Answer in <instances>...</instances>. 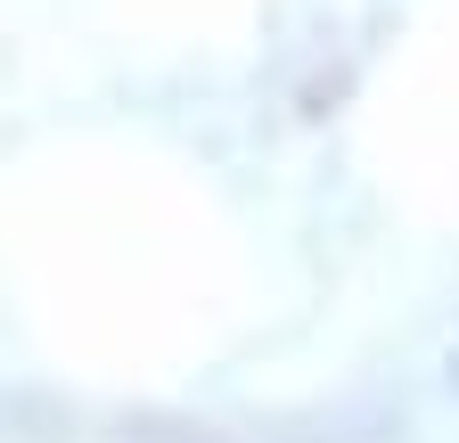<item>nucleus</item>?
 Returning a JSON list of instances; mask_svg holds the SVG:
<instances>
[{
    "label": "nucleus",
    "instance_id": "1",
    "mask_svg": "<svg viewBox=\"0 0 459 443\" xmlns=\"http://www.w3.org/2000/svg\"><path fill=\"white\" fill-rule=\"evenodd\" d=\"M451 378H459V361H451Z\"/></svg>",
    "mask_w": 459,
    "mask_h": 443
}]
</instances>
